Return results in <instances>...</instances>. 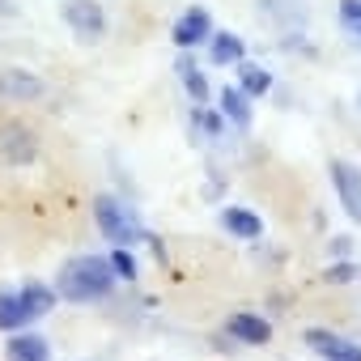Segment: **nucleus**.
I'll list each match as a JSON object with an SVG mask.
<instances>
[{"label": "nucleus", "instance_id": "dca6fc26", "mask_svg": "<svg viewBox=\"0 0 361 361\" xmlns=\"http://www.w3.org/2000/svg\"><path fill=\"white\" fill-rule=\"evenodd\" d=\"M18 298H22V306L30 310V319H43V314L56 310V289L43 285V281H26V285L18 289Z\"/></svg>", "mask_w": 361, "mask_h": 361}, {"label": "nucleus", "instance_id": "f03ea898", "mask_svg": "<svg viewBox=\"0 0 361 361\" xmlns=\"http://www.w3.org/2000/svg\"><path fill=\"white\" fill-rule=\"evenodd\" d=\"M94 226H98V234L111 247H136V243H145V226L136 221V213L123 200L106 196V192L94 196Z\"/></svg>", "mask_w": 361, "mask_h": 361}, {"label": "nucleus", "instance_id": "423d86ee", "mask_svg": "<svg viewBox=\"0 0 361 361\" xmlns=\"http://www.w3.org/2000/svg\"><path fill=\"white\" fill-rule=\"evenodd\" d=\"M327 174H331V188H336L340 209L361 226V166H353V161H344V157H331Z\"/></svg>", "mask_w": 361, "mask_h": 361}, {"label": "nucleus", "instance_id": "2eb2a0df", "mask_svg": "<svg viewBox=\"0 0 361 361\" xmlns=\"http://www.w3.org/2000/svg\"><path fill=\"white\" fill-rule=\"evenodd\" d=\"M5 357L9 361H51V348L39 331H9V344H5Z\"/></svg>", "mask_w": 361, "mask_h": 361}, {"label": "nucleus", "instance_id": "ddd939ff", "mask_svg": "<svg viewBox=\"0 0 361 361\" xmlns=\"http://www.w3.org/2000/svg\"><path fill=\"white\" fill-rule=\"evenodd\" d=\"M234 85H238L251 102H259V98L272 94L276 81H272V73H268L264 64H255V60H238V64H234Z\"/></svg>", "mask_w": 361, "mask_h": 361}, {"label": "nucleus", "instance_id": "5701e85b", "mask_svg": "<svg viewBox=\"0 0 361 361\" xmlns=\"http://www.w3.org/2000/svg\"><path fill=\"white\" fill-rule=\"evenodd\" d=\"M331 255H336V259H344V255H348V238H344V234H336V238H331Z\"/></svg>", "mask_w": 361, "mask_h": 361}, {"label": "nucleus", "instance_id": "0eeeda50", "mask_svg": "<svg viewBox=\"0 0 361 361\" xmlns=\"http://www.w3.org/2000/svg\"><path fill=\"white\" fill-rule=\"evenodd\" d=\"M43 94H47V81L35 68H22V64L0 68V102H39Z\"/></svg>", "mask_w": 361, "mask_h": 361}, {"label": "nucleus", "instance_id": "9d476101", "mask_svg": "<svg viewBox=\"0 0 361 361\" xmlns=\"http://www.w3.org/2000/svg\"><path fill=\"white\" fill-rule=\"evenodd\" d=\"M226 336H234L238 344H268L272 340V323L264 319V314H255V310H234L230 319H226Z\"/></svg>", "mask_w": 361, "mask_h": 361}, {"label": "nucleus", "instance_id": "412c9836", "mask_svg": "<svg viewBox=\"0 0 361 361\" xmlns=\"http://www.w3.org/2000/svg\"><path fill=\"white\" fill-rule=\"evenodd\" d=\"M336 18H340V30L361 26V0H340V5H336Z\"/></svg>", "mask_w": 361, "mask_h": 361}, {"label": "nucleus", "instance_id": "6ab92c4d", "mask_svg": "<svg viewBox=\"0 0 361 361\" xmlns=\"http://www.w3.org/2000/svg\"><path fill=\"white\" fill-rule=\"evenodd\" d=\"M111 268H115V276L119 281H136L140 276V268H136V255H132V247H111Z\"/></svg>", "mask_w": 361, "mask_h": 361}, {"label": "nucleus", "instance_id": "b1692460", "mask_svg": "<svg viewBox=\"0 0 361 361\" xmlns=\"http://www.w3.org/2000/svg\"><path fill=\"white\" fill-rule=\"evenodd\" d=\"M344 35H348V43H353V47H357V51H361V26H348V30H344Z\"/></svg>", "mask_w": 361, "mask_h": 361}, {"label": "nucleus", "instance_id": "f3484780", "mask_svg": "<svg viewBox=\"0 0 361 361\" xmlns=\"http://www.w3.org/2000/svg\"><path fill=\"white\" fill-rule=\"evenodd\" d=\"M26 323H35V319H30V310L22 306L18 289H13V293H0V331H22Z\"/></svg>", "mask_w": 361, "mask_h": 361}, {"label": "nucleus", "instance_id": "1a4fd4ad", "mask_svg": "<svg viewBox=\"0 0 361 361\" xmlns=\"http://www.w3.org/2000/svg\"><path fill=\"white\" fill-rule=\"evenodd\" d=\"M174 73H178V85H183V94L192 98V106H209V102H213V85H209V73L200 68L196 51H178Z\"/></svg>", "mask_w": 361, "mask_h": 361}, {"label": "nucleus", "instance_id": "4468645a", "mask_svg": "<svg viewBox=\"0 0 361 361\" xmlns=\"http://www.w3.org/2000/svg\"><path fill=\"white\" fill-rule=\"evenodd\" d=\"M217 111H221V119H226L230 128H238V132H247L251 119H255V106H251V98H247L238 85H226V90L217 94Z\"/></svg>", "mask_w": 361, "mask_h": 361}, {"label": "nucleus", "instance_id": "9b49d317", "mask_svg": "<svg viewBox=\"0 0 361 361\" xmlns=\"http://www.w3.org/2000/svg\"><path fill=\"white\" fill-rule=\"evenodd\" d=\"M221 230H226L230 238H238V243H255V238H264V217H259L255 209L226 204V209H221Z\"/></svg>", "mask_w": 361, "mask_h": 361}, {"label": "nucleus", "instance_id": "aec40b11", "mask_svg": "<svg viewBox=\"0 0 361 361\" xmlns=\"http://www.w3.org/2000/svg\"><path fill=\"white\" fill-rule=\"evenodd\" d=\"M357 276H361V268H357L353 259H331V264L323 268V281H327V285H353Z\"/></svg>", "mask_w": 361, "mask_h": 361}, {"label": "nucleus", "instance_id": "4be33fe9", "mask_svg": "<svg viewBox=\"0 0 361 361\" xmlns=\"http://www.w3.org/2000/svg\"><path fill=\"white\" fill-rule=\"evenodd\" d=\"M22 9H18V0H0V18H5V22H13Z\"/></svg>", "mask_w": 361, "mask_h": 361}, {"label": "nucleus", "instance_id": "7ed1b4c3", "mask_svg": "<svg viewBox=\"0 0 361 361\" xmlns=\"http://www.w3.org/2000/svg\"><path fill=\"white\" fill-rule=\"evenodd\" d=\"M60 18H64V26L73 30V39L85 43V47L102 43L106 30H111V18H106V9H102V0H60Z\"/></svg>", "mask_w": 361, "mask_h": 361}, {"label": "nucleus", "instance_id": "f257e3e1", "mask_svg": "<svg viewBox=\"0 0 361 361\" xmlns=\"http://www.w3.org/2000/svg\"><path fill=\"white\" fill-rule=\"evenodd\" d=\"M115 281H119V276H115V268H111L106 255H73V259L60 264L51 289H56V298L85 306V302H102V298H111Z\"/></svg>", "mask_w": 361, "mask_h": 361}, {"label": "nucleus", "instance_id": "a211bd4d", "mask_svg": "<svg viewBox=\"0 0 361 361\" xmlns=\"http://www.w3.org/2000/svg\"><path fill=\"white\" fill-rule=\"evenodd\" d=\"M192 128H196L204 140H221L230 123L221 119V111H217V106H192Z\"/></svg>", "mask_w": 361, "mask_h": 361}, {"label": "nucleus", "instance_id": "f8f14e48", "mask_svg": "<svg viewBox=\"0 0 361 361\" xmlns=\"http://www.w3.org/2000/svg\"><path fill=\"white\" fill-rule=\"evenodd\" d=\"M204 47H209V64L213 68H234L238 60H247V39L234 35V30H213Z\"/></svg>", "mask_w": 361, "mask_h": 361}, {"label": "nucleus", "instance_id": "39448f33", "mask_svg": "<svg viewBox=\"0 0 361 361\" xmlns=\"http://www.w3.org/2000/svg\"><path fill=\"white\" fill-rule=\"evenodd\" d=\"M209 35H213V13H209L204 5H188L183 13L174 18V26H170V43H174L178 51H196V47H204Z\"/></svg>", "mask_w": 361, "mask_h": 361}, {"label": "nucleus", "instance_id": "6e6552de", "mask_svg": "<svg viewBox=\"0 0 361 361\" xmlns=\"http://www.w3.org/2000/svg\"><path fill=\"white\" fill-rule=\"evenodd\" d=\"M306 348L323 361H361V344H353L348 336H336L327 327H306Z\"/></svg>", "mask_w": 361, "mask_h": 361}, {"label": "nucleus", "instance_id": "20e7f679", "mask_svg": "<svg viewBox=\"0 0 361 361\" xmlns=\"http://www.w3.org/2000/svg\"><path fill=\"white\" fill-rule=\"evenodd\" d=\"M39 157V136L22 119H0V166H30Z\"/></svg>", "mask_w": 361, "mask_h": 361}]
</instances>
